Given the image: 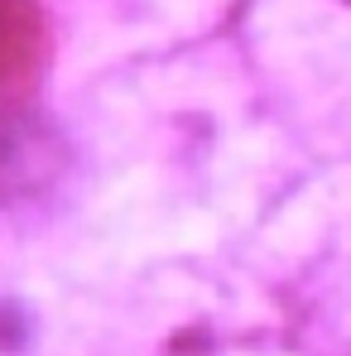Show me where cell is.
<instances>
[{
	"label": "cell",
	"instance_id": "cell-2",
	"mask_svg": "<svg viewBox=\"0 0 351 356\" xmlns=\"http://www.w3.org/2000/svg\"><path fill=\"white\" fill-rule=\"evenodd\" d=\"M347 5H351V0H347Z\"/></svg>",
	"mask_w": 351,
	"mask_h": 356
},
{
	"label": "cell",
	"instance_id": "cell-1",
	"mask_svg": "<svg viewBox=\"0 0 351 356\" xmlns=\"http://www.w3.org/2000/svg\"><path fill=\"white\" fill-rule=\"evenodd\" d=\"M49 67V19L39 0H0V111L29 102Z\"/></svg>",
	"mask_w": 351,
	"mask_h": 356
}]
</instances>
